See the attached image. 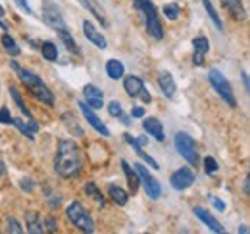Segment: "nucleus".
Returning a JSON list of instances; mask_svg holds the SVG:
<instances>
[{
    "mask_svg": "<svg viewBox=\"0 0 250 234\" xmlns=\"http://www.w3.org/2000/svg\"><path fill=\"white\" fill-rule=\"evenodd\" d=\"M0 175H4V163H2V159H0Z\"/></svg>",
    "mask_w": 250,
    "mask_h": 234,
    "instance_id": "09e8293b",
    "label": "nucleus"
},
{
    "mask_svg": "<svg viewBox=\"0 0 250 234\" xmlns=\"http://www.w3.org/2000/svg\"><path fill=\"white\" fill-rule=\"evenodd\" d=\"M245 194H247V196L250 194V178H249V176L245 178Z\"/></svg>",
    "mask_w": 250,
    "mask_h": 234,
    "instance_id": "c03bdc74",
    "label": "nucleus"
},
{
    "mask_svg": "<svg viewBox=\"0 0 250 234\" xmlns=\"http://www.w3.org/2000/svg\"><path fill=\"white\" fill-rule=\"evenodd\" d=\"M135 171H137V175H139V180L143 182V188H145L146 196H148L150 200H158V198L162 196V186H160V182L148 173V169H146L143 163H135Z\"/></svg>",
    "mask_w": 250,
    "mask_h": 234,
    "instance_id": "6e6552de",
    "label": "nucleus"
},
{
    "mask_svg": "<svg viewBox=\"0 0 250 234\" xmlns=\"http://www.w3.org/2000/svg\"><path fill=\"white\" fill-rule=\"evenodd\" d=\"M54 171L63 178L77 176L81 171V156L79 148L73 140H60L54 157Z\"/></svg>",
    "mask_w": 250,
    "mask_h": 234,
    "instance_id": "f257e3e1",
    "label": "nucleus"
},
{
    "mask_svg": "<svg viewBox=\"0 0 250 234\" xmlns=\"http://www.w3.org/2000/svg\"><path fill=\"white\" fill-rule=\"evenodd\" d=\"M41 52H42V58L46 59V61H56V59H58V48H56V44L50 42V40L42 42Z\"/></svg>",
    "mask_w": 250,
    "mask_h": 234,
    "instance_id": "c85d7f7f",
    "label": "nucleus"
},
{
    "mask_svg": "<svg viewBox=\"0 0 250 234\" xmlns=\"http://www.w3.org/2000/svg\"><path fill=\"white\" fill-rule=\"evenodd\" d=\"M6 225H8V233H12V234H21L23 233V229H21V225L14 219V217H8L6 219Z\"/></svg>",
    "mask_w": 250,
    "mask_h": 234,
    "instance_id": "72a5a7b5",
    "label": "nucleus"
},
{
    "mask_svg": "<svg viewBox=\"0 0 250 234\" xmlns=\"http://www.w3.org/2000/svg\"><path fill=\"white\" fill-rule=\"evenodd\" d=\"M218 169H219V165L214 157H210V156L204 157V171H206V175H214Z\"/></svg>",
    "mask_w": 250,
    "mask_h": 234,
    "instance_id": "473e14b6",
    "label": "nucleus"
},
{
    "mask_svg": "<svg viewBox=\"0 0 250 234\" xmlns=\"http://www.w3.org/2000/svg\"><path fill=\"white\" fill-rule=\"evenodd\" d=\"M106 73H108V77H110V79H114V81L122 79V77H124V73H125L124 63H122L120 59H110V61L106 63Z\"/></svg>",
    "mask_w": 250,
    "mask_h": 234,
    "instance_id": "b1692460",
    "label": "nucleus"
},
{
    "mask_svg": "<svg viewBox=\"0 0 250 234\" xmlns=\"http://www.w3.org/2000/svg\"><path fill=\"white\" fill-rule=\"evenodd\" d=\"M223 8L235 18V20H245L247 18V12H245V6L241 0H221Z\"/></svg>",
    "mask_w": 250,
    "mask_h": 234,
    "instance_id": "412c9836",
    "label": "nucleus"
},
{
    "mask_svg": "<svg viewBox=\"0 0 250 234\" xmlns=\"http://www.w3.org/2000/svg\"><path fill=\"white\" fill-rule=\"evenodd\" d=\"M44 227H46L48 233H56V231H58V221H56L54 217H46V219H44Z\"/></svg>",
    "mask_w": 250,
    "mask_h": 234,
    "instance_id": "e433bc0d",
    "label": "nucleus"
},
{
    "mask_svg": "<svg viewBox=\"0 0 250 234\" xmlns=\"http://www.w3.org/2000/svg\"><path fill=\"white\" fill-rule=\"evenodd\" d=\"M0 42H2V48L10 54V56H20V46H18V42L14 40V37L8 33V31H4V35L0 37Z\"/></svg>",
    "mask_w": 250,
    "mask_h": 234,
    "instance_id": "5701e85b",
    "label": "nucleus"
},
{
    "mask_svg": "<svg viewBox=\"0 0 250 234\" xmlns=\"http://www.w3.org/2000/svg\"><path fill=\"white\" fill-rule=\"evenodd\" d=\"M0 29H2V31H8V25H6V23H4L2 20H0Z\"/></svg>",
    "mask_w": 250,
    "mask_h": 234,
    "instance_id": "de8ad7c7",
    "label": "nucleus"
},
{
    "mask_svg": "<svg viewBox=\"0 0 250 234\" xmlns=\"http://www.w3.org/2000/svg\"><path fill=\"white\" fill-rule=\"evenodd\" d=\"M131 116H133V117H145V108L135 106V108L131 110Z\"/></svg>",
    "mask_w": 250,
    "mask_h": 234,
    "instance_id": "a19ab883",
    "label": "nucleus"
},
{
    "mask_svg": "<svg viewBox=\"0 0 250 234\" xmlns=\"http://www.w3.org/2000/svg\"><path fill=\"white\" fill-rule=\"evenodd\" d=\"M192 211H194V215H196V217H198V219H200V221H202V223H204V225H206L210 231H214V233H218V234L225 233V229L221 227V223H219L218 219H216V217H214V215H212L208 209H204V207L196 205Z\"/></svg>",
    "mask_w": 250,
    "mask_h": 234,
    "instance_id": "9b49d317",
    "label": "nucleus"
},
{
    "mask_svg": "<svg viewBox=\"0 0 250 234\" xmlns=\"http://www.w3.org/2000/svg\"><path fill=\"white\" fill-rule=\"evenodd\" d=\"M10 67H12V69L18 73V77L21 79V83L29 88V92H31L33 96H35V98H37L41 104L54 106V96H52L50 88L46 87V83H44V81H42L39 75H35L33 71L25 69V67H20L16 61H12V63H10Z\"/></svg>",
    "mask_w": 250,
    "mask_h": 234,
    "instance_id": "f03ea898",
    "label": "nucleus"
},
{
    "mask_svg": "<svg viewBox=\"0 0 250 234\" xmlns=\"http://www.w3.org/2000/svg\"><path fill=\"white\" fill-rule=\"evenodd\" d=\"M58 37L62 39V42L65 44V48L69 50V52H73V54H79V46H77V42H75V39L69 35V31L63 29V31H58Z\"/></svg>",
    "mask_w": 250,
    "mask_h": 234,
    "instance_id": "c756f323",
    "label": "nucleus"
},
{
    "mask_svg": "<svg viewBox=\"0 0 250 234\" xmlns=\"http://www.w3.org/2000/svg\"><path fill=\"white\" fill-rule=\"evenodd\" d=\"M243 81H245V88H247V92H249L250 83H249V75H247V71H243Z\"/></svg>",
    "mask_w": 250,
    "mask_h": 234,
    "instance_id": "37998d69",
    "label": "nucleus"
},
{
    "mask_svg": "<svg viewBox=\"0 0 250 234\" xmlns=\"http://www.w3.org/2000/svg\"><path fill=\"white\" fill-rule=\"evenodd\" d=\"M77 104H79L81 114H83V116H85V119H87V123L93 127L94 131H96V133H100L102 136H110V129H108V127L102 123V119H100V117L94 114L93 108H89L85 102H77Z\"/></svg>",
    "mask_w": 250,
    "mask_h": 234,
    "instance_id": "1a4fd4ad",
    "label": "nucleus"
},
{
    "mask_svg": "<svg viewBox=\"0 0 250 234\" xmlns=\"http://www.w3.org/2000/svg\"><path fill=\"white\" fill-rule=\"evenodd\" d=\"M108 112H110V116L122 117V114H124V108H122V104H120L118 100H114V102H110V104H108Z\"/></svg>",
    "mask_w": 250,
    "mask_h": 234,
    "instance_id": "f704fd0d",
    "label": "nucleus"
},
{
    "mask_svg": "<svg viewBox=\"0 0 250 234\" xmlns=\"http://www.w3.org/2000/svg\"><path fill=\"white\" fill-rule=\"evenodd\" d=\"M83 33H85L87 40H89V42H93L96 48H102V50H104V48H108V40L104 39V35L96 29L89 20H85V21H83Z\"/></svg>",
    "mask_w": 250,
    "mask_h": 234,
    "instance_id": "f8f14e48",
    "label": "nucleus"
},
{
    "mask_svg": "<svg viewBox=\"0 0 250 234\" xmlns=\"http://www.w3.org/2000/svg\"><path fill=\"white\" fill-rule=\"evenodd\" d=\"M208 198H210V202H212V204L216 205V209H218V211H225V204H223L219 198H216V196H208Z\"/></svg>",
    "mask_w": 250,
    "mask_h": 234,
    "instance_id": "58836bf2",
    "label": "nucleus"
},
{
    "mask_svg": "<svg viewBox=\"0 0 250 234\" xmlns=\"http://www.w3.org/2000/svg\"><path fill=\"white\" fill-rule=\"evenodd\" d=\"M208 79H210V85L214 87V90L221 96V100H223L227 106L235 108V106H237V98H235V92H233V88H231V83L225 79V75H223L219 69L214 67V69L208 71Z\"/></svg>",
    "mask_w": 250,
    "mask_h": 234,
    "instance_id": "39448f33",
    "label": "nucleus"
},
{
    "mask_svg": "<svg viewBox=\"0 0 250 234\" xmlns=\"http://www.w3.org/2000/svg\"><path fill=\"white\" fill-rule=\"evenodd\" d=\"M12 125H16L20 129V133L25 135L29 140H35V133L39 131V123L35 119H25V121L23 119H14Z\"/></svg>",
    "mask_w": 250,
    "mask_h": 234,
    "instance_id": "a211bd4d",
    "label": "nucleus"
},
{
    "mask_svg": "<svg viewBox=\"0 0 250 234\" xmlns=\"http://www.w3.org/2000/svg\"><path fill=\"white\" fill-rule=\"evenodd\" d=\"M14 2H16V4H18V8H21V10H23L27 16H31V14H33L31 6H29V2H27V0H14Z\"/></svg>",
    "mask_w": 250,
    "mask_h": 234,
    "instance_id": "4c0bfd02",
    "label": "nucleus"
},
{
    "mask_svg": "<svg viewBox=\"0 0 250 234\" xmlns=\"http://www.w3.org/2000/svg\"><path fill=\"white\" fill-rule=\"evenodd\" d=\"M164 16L167 18V20H171V21H175L177 18H179V4H167V6H164Z\"/></svg>",
    "mask_w": 250,
    "mask_h": 234,
    "instance_id": "2f4dec72",
    "label": "nucleus"
},
{
    "mask_svg": "<svg viewBox=\"0 0 250 234\" xmlns=\"http://www.w3.org/2000/svg\"><path fill=\"white\" fill-rule=\"evenodd\" d=\"M67 219L71 221V225H75L79 231L83 233H94V221L91 217V213L83 207L81 202H71L65 209Z\"/></svg>",
    "mask_w": 250,
    "mask_h": 234,
    "instance_id": "20e7f679",
    "label": "nucleus"
},
{
    "mask_svg": "<svg viewBox=\"0 0 250 234\" xmlns=\"http://www.w3.org/2000/svg\"><path fill=\"white\" fill-rule=\"evenodd\" d=\"M192 48H194V56H192V61L194 65H204V56L210 52V42L206 37H196L192 40Z\"/></svg>",
    "mask_w": 250,
    "mask_h": 234,
    "instance_id": "4468645a",
    "label": "nucleus"
},
{
    "mask_svg": "<svg viewBox=\"0 0 250 234\" xmlns=\"http://www.w3.org/2000/svg\"><path fill=\"white\" fill-rule=\"evenodd\" d=\"M139 96H141V100H143V102H145V104H148V102H150V100H152V96H150V92H146V90H145V88H143V90H141V94H139Z\"/></svg>",
    "mask_w": 250,
    "mask_h": 234,
    "instance_id": "79ce46f5",
    "label": "nucleus"
},
{
    "mask_svg": "<svg viewBox=\"0 0 250 234\" xmlns=\"http://www.w3.org/2000/svg\"><path fill=\"white\" fill-rule=\"evenodd\" d=\"M122 167H124V173L127 176V184H129V192L135 196V192L139 190V184H141V180H139V175H137V171H135V167H131L125 159H122Z\"/></svg>",
    "mask_w": 250,
    "mask_h": 234,
    "instance_id": "aec40b11",
    "label": "nucleus"
},
{
    "mask_svg": "<svg viewBox=\"0 0 250 234\" xmlns=\"http://www.w3.org/2000/svg\"><path fill=\"white\" fill-rule=\"evenodd\" d=\"M137 142H139L141 146H145V144L148 142V138H146V136H141V138H137Z\"/></svg>",
    "mask_w": 250,
    "mask_h": 234,
    "instance_id": "a18cd8bd",
    "label": "nucleus"
},
{
    "mask_svg": "<svg viewBox=\"0 0 250 234\" xmlns=\"http://www.w3.org/2000/svg\"><path fill=\"white\" fill-rule=\"evenodd\" d=\"M42 20H44V23H46L50 29H54V31L67 29L60 8H58L52 0H44V4H42Z\"/></svg>",
    "mask_w": 250,
    "mask_h": 234,
    "instance_id": "0eeeda50",
    "label": "nucleus"
},
{
    "mask_svg": "<svg viewBox=\"0 0 250 234\" xmlns=\"http://www.w3.org/2000/svg\"><path fill=\"white\" fill-rule=\"evenodd\" d=\"M124 88L131 98H139L141 90L145 88V83H143L141 77H137V75H129V77H125L124 79Z\"/></svg>",
    "mask_w": 250,
    "mask_h": 234,
    "instance_id": "6ab92c4d",
    "label": "nucleus"
},
{
    "mask_svg": "<svg viewBox=\"0 0 250 234\" xmlns=\"http://www.w3.org/2000/svg\"><path fill=\"white\" fill-rule=\"evenodd\" d=\"M85 192H87V196H91L94 202L98 205H102L104 207V204H106V200H104V196H102V192L96 188V184L94 182H87L85 184Z\"/></svg>",
    "mask_w": 250,
    "mask_h": 234,
    "instance_id": "7c9ffc66",
    "label": "nucleus"
},
{
    "mask_svg": "<svg viewBox=\"0 0 250 234\" xmlns=\"http://www.w3.org/2000/svg\"><path fill=\"white\" fill-rule=\"evenodd\" d=\"M10 96L14 98L16 106L20 108V112H21L23 116L27 117V119H35V117H33V114L29 112V108L25 106V102H23V98H21V94H20V90H18V88H16V87H10Z\"/></svg>",
    "mask_w": 250,
    "mask_h": 234,
    "instance_id": "bb28decb",
    "label": "nucleus"
},
{
    "mask_svg": "<svg viewBox=\"0 0 250 234\" xmlns=\"http://www.w3.org/2000/svg\"><path fill=\"white\" fill-rule=\"evenodd\" d=\"M83 94H85V98H87V106H89V108H93V110L102 108V104H104V92L98 87L87 85V87L83 88Z\"/></svg>",
    "mask_w": 250,
    "mask_h": 234,
    "instance_id": "dca6fc26",
    "label": "nucleus"
},
{
    "mask_svg": "<svg viewBox=\"0 0 250 234\" xmlns=\"http://www.w3.org/2000/svg\"><path fill=\"white\" fill-rule=\"evenodd\" d=\"M175 150L179 152V156L187 161L188 165H192V167H196L198 163H200V156H198V150H196V144H194V140L190 138V135L187 133H177L175 135Z\"/></svg>",
    "mask_w": 250,
    "mask_h": 234,
    "instance_id": "423d86ee",
    "label": "nucleus"
},
{
    "mask_svg": "<svg viewBox=\"0 0 250 234\" xmlns=\"http://www.w3.org/2000/svg\"><path fill=\"white\" fill-rule=\"evenodd\" d=\"M108 194H110L112 202L118 205H127V202H129V194L125 192L124 188L116 186V184H110V186H108Z\"/></svg>",
    "mask_w": 250,
    "mask_h": 234,
    "instance_id": "393cba45",
    "label": "nucleus"
},
{
    "mask_svg": "<svg viewBox=\"0 0 250 234\" xmlns=\"http://www.w3.org/2000/svg\"><path fill=\"white\" fill-rule=\"evenodd\" d=\"M133 8L137 12L143 14L145 18V25H146V31L152 39L160 40L164 37V27L160 23V18H158V12H156V6L150 2V0H133Z\"/></svg>",
    "mask_w": 250,
    "mask_h": 234,
    "instance_id": "7ed1b4c3",
    "label": "nucleus"
},
{
    "mask_svg": "<svg viewBox=\"0 0 250 234\" xmlns=\"http://www.w3.org/2000/svg\"><path fill=\"white\" fill-rule=\"evenodd\" d=\"M4 14H6V12H4V8H2V4H0V18H4Z\"/></svg>",
    "mask_w": 250,
    "mask_h": 234,
    "instance_id": "8fccbe9b",
    "label": "nucleus"
},
{
    "mask_svg": "<svg viewBox=\"0 0 250 234\" xmlns=\"http://www.w3.org/2000/svg\"><path fill=\"white\" fill-rule=\"evenodd\" d=\"M77 2H79L81 6H85V8H87V10L93 14L94 18H96V20L102 23V27H108V20H106V16L102 14V10H100V8H98L94 2H91V0H77Z\"/></svg>",
    "mask_w": 250,
    "mask_h": 234,
    "instance_id": "a878e982",
    "label": "nucleus"
},
{
    "mask_svg": "<svg viewBox=\"0 0 250 234\" xmlns=\"http://www.w3.org/2000/svg\"><path fill=\"white\" fill-rule=\"evenodd\" d=\"M124 140L127 142V144H129V146H133V150L137 152V156H139V157H141L143 161H146V163H148V165H150L152 169H160V165H158L156 159H154L152 156H148V154H146V152L143 150V146H141V144L137 142V138H135L133 135H129V133H124Z\"/></svg>",
    "mask_w": 250,
    "mask_h": 234,
    "instance_id": "2eb2a0df",
    "label": "nucleus"
},
{
    "mask_svg": "<svg viewBox=\"0 0 250 234\" xmlns=\"http://www.w3.org/2000/svg\"><path fill=\"white\" fill-rule=\"evenodd\" d=\"M20 184H21V188H23V190H27V192H31L33 190L31 178H21V182H20Z\"/></svg>",
    "mask_w": 250,
    "mask_h": 234,
    "instance_id": "ea45409f",
    "label": "nucleus"
},
{
    "mask_svg": "<svg viewBox=\"0 0 250 234\" xmlns=\"http://www.w3.org/2000/svg\"><path fill=\"white\" fill-rule=\"evenodd\" d=\"M171 186L175 188V190H185L188 188L194 180H196V176L192 173V169H188V167H181V169H177L173 175H171Z\"/></svg>",
    "mask_w": 250,
    "mask_h": 234,
    "instance_id": "9d476101",
    "label": "nucleus"
},
{
    "mask_svg": "<svg viewBox=\"0 0 250 234\" xmlns=\"http://www.w3.org/2000/svg\"><path fill=\"white\" fill-rule=\"evenodd\" d=\"M25 223H27V233H31V234L44 233V227H42L41 217L37 215V211H27V213H25Z\"/></svg>",
    "mask_w": 250,
    "mask_h": 234,
    "instance_id": "4be33fe9",
    "label": "nucleus"
},
{
    "mask_svg": "<svg viewBox=\"0 0 250 234\" xmlns=\"http://www.w3.org/2000/svg\"><path fill=\"white\" fill-rule=\"evenodd\" d=\"M239 233H243V234H249V229H247V225H241V227H239Z\"/></svg>",
    "mask_w": 250,
    "mask_h": 234,
    "instance_id": "49530a36",
    "label": "nucleus"
},
{
    "mask_svg": "<svg viewBox=\"0 0 250 234\" xmlns=\"http://www.w3.org/2000/svg\"><path fill=\"white\" fill-rule=\"evenodd\" d=\"M158 87L162 90V94L166 98H173L175 96V90H177V85H175V79L169 71H160L158 73Z\"/></svg>",
    "mask_w": 250,
    "mask_h": 234,
    "instance_id": "ddd939ff",
    "label": "nucleus"
},
{
    "mask_svg": "<svg viewBox=\"0 0 250 234\" xmlns=\"http://www.w3.org/2000/svg\"><path fill=\"white\" fill-rule=\"evenodd\" d=\"M0 123H4V125H12L14 123V117H12L8 108H0Z\"/></svg>",
    "mask_w": 250,
    "mask_h": 234,
    "instance_id": "c9c22d12",
    "label": "nucleus"
},
{
    "mask_svg": "<svg viewBox=\"0 0 250 234\" xmlns=\"http://www.w3.org/2000/svg\"><path fill=\"white\" fill-rule=\"evenodd\" d=\"M202 6H204V10L208 12V16H210V20H212V23L216 25V29L218 31H223V23H221V18L218 16V12H216V8H214V4L210 2V0H202Z\"/></svg>",
    "mask_w": 250,
    "mask_h": 234,
    "instance_id": "cd10ccee",
    "label": "nucleus"
},
{
    "mask_svg": "<svg viewBox=\"0 0 250 234\" xmlns=\"http://www.w3.org/2000/svg\"><path fill=\"white\" fill-rule=\"evenodd\" d=\"M143 129H145L148 135H152L158 142H164L166 135H164V127H162L160 119H156V117H146V119L143 121Z\"/></svg>",
    "mask_w": 250,
    "mask_h": 234,
    "instance_id": "f3484780",
    "label": "nucleus"
}]
</instances>
